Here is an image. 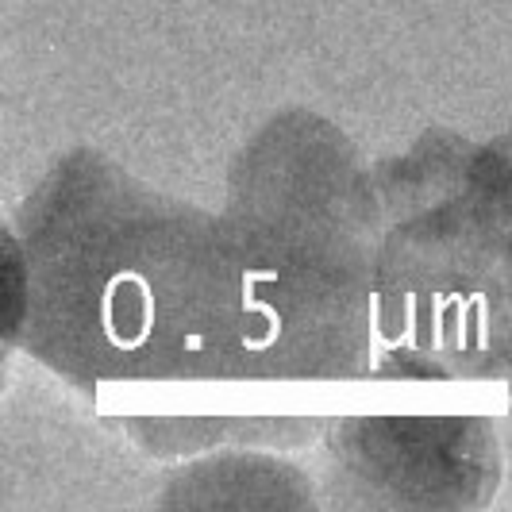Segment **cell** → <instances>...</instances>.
<instances>
[{
	"label": "cell",
	"mask_w": 512,
	"mask_h": 512,
	"mask_svg": "<svg viewBox=\"0 0 512 512\" xmlns=\"http://www.w3.org/2000/svg\"><path fill=\"white\" fill-rule=\"evenodd\" d=\"M8 258V335L151 455L301 447L343 409L228 212L89 147L27 197Z\"/></svg>",
	"instance_id": "cell-1"
},
{
	"label": "cell",
	"mask_w": 512,
	"mask_h": 512,
	"mask_svg": "<svg viewBox=\"0 0 512 512\" xmlns=\"http://www.w3.org/2000/svg\"><path fill=\"white\" fill-rule=\"evenodd\" d=\"M374 181L378 366L512 393V131H428Z\"/></svg>",
	"instance_id": "cell-2"
},
{
	"label": "cell",
	"mask_w": 512,
	"mask_h": 512,
	"mask_svg": "<svg viewBox=\"0 0 512 512\" xmlns=\"http://www.w3.org/2000/svg\"><path fill=\"white\" fill-rule=\"evenodd\" d=\"M389 370V366H385ZM401 374V370H393ZM412 409L397 412L378 378L370 397L378 409L347 405L320 432L324 486L335 505L359 509H474L501 482L497 428L482 412H424L428 378H412Z\"/></svg>",
	"instance_id": "cell-3"
}]
</instances>
